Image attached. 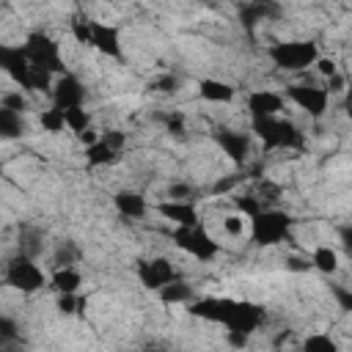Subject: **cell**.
I'll return each instance as SVG.
<instances>
[{
  "label": "cell",
  "mask_w": 352,
  "mask_h": 352,
  "mask_svg": "<svg viewBox=\"0 0 352 352\" xmlns=\"http://www.w3.org/2000/svg\"><path fill=\"white\" fill-rule=\"evenodd\" d=\"M121 160V154L118 151H113L102 138L96 140V143H91V146H85V162L91 165V168H104V165H116Z\"/></svg>",
  "instance_id": "cell-22"
},
{
  "label": "cell",
  "mask_w": 352,
  "mask_h": 352,
  "mask_svg": "<svg viewBox=\"0 0 352 352\" xmlns=\"http://www.w3.org/2000/svg\"><path fill=\"white\" fill-rule=\"evenodd\" d=\"M0 107H6V110H11V113L25 116V110L30 107V102H28V96H25L22 91H8V94H3V96H0Z\"/></svg>",
  "instance_id": "cell-28"
},
{
  "label": "cell",
  "mask_w": 352,
  "mask_h": 352,
  "mask_svg": "<svg viewBox=\"0 0 352 352\" xmlns=\"http://www.w3.org/2000/svg\"><path fill=\"white\" fill-rule=\"evenodd\" d=\"M63 118H66V126L72 129V132H85V129H91V113H88V107H69V110H63Z\"/></svg>",
  "instance_id": "cell-27"
},
{
  "label": "cell",
  "mask_w": 352,
  "mask_h": 352,
  "mask_svg": "<svg viewBox=\"0 0 352 352\" xmlns=\"http://www.w3.org/2000/svg\"><path fill=\"white\" fill-rule=\"evenodd\" d=\"M344 85H346L344 74H338V72H336L333 77H327V85H322V88H324V91L333 96V94H341V91H344Z\"/></svg>",
  "instance_id": "cell-42"
},
{
  "label": "cell",
  "mask_w": 352,
  "mask_h": 352,
  "mask_svg": "<svg viewBox=\"0 0 352 352\" xmlns=\"http://www.w3.org/2000/svg\"><path fill=\"white\" fill-rule=\"evenodd\" d=\"M294 226V217L283 209H261L256 217H250V239L258 248L280 245Z\"/></svg>",
  "instance_id": "cell-2"
},
{
  "label": "cell",
  "mask_w": 352,
  "mask_h": 352,
  "mask_svg": "<svg viewBox=\"0 0 352 352\" xmlns=\"http://www.w3.org/2000/svg\"><path fill=\"white\" fill-rule=\"evenodd\" d=\"M157 212L165 217V220H170L176 228H187V226H198L201 220H198V209H195V204L192 201H160L157 204Z\"/></svg>",
  "instance_id": "cell-15"
},
{
  "label": "cell",
  "mask_w": 352,
  "mask_h": 352,
  "mask_svg": "<svg viewBox=\"0 0 352 352\" xmlns=\"http://www.w3.org/2000/svg\"><path fill=\"white\" fill-rule=\"evenodd\" d=\"M234 305H236L234 297H198V300L187 302V314L206 319V322H214V324H226Z\"/></svg>",
  "instance_id": "cell-11"
},
{
  "label": "cell",
  "mask_w": 352,
  "mask_h": 352,
  "mask_svg": "<svg viewBox=\"0 0 352 352\" xmlns=\"http://www.w3.org/2000/svg\"><path fill=\"white\" fill-rule=\"evenodd\" d=\"M157 294H160V300H162L165 305H187L195 292H192V286H190L184 278H173V280H170L168 286H162Z\"/></svg>",
  "instance_id": "cell-21"
},
{
  "label": "cell",
  "mask_w": 352,
  "mask_h": 352,
  "mask_svg": "<svg viewBox=\"0 0 352 352\" xmlns=\"http://www.w3.org/2000/svg\"><path fill=\"white\" fill-rule=\"evenodd\" d=\"M52 102L55 107L60 110H69V107H85V85L80 82V77L74 74H60L55 82H52Z\"/></svg>",
  "instance_id": "cell-12"
},
{
  "label": "cell",
  "mask_w": 352,
  "mask_h": 352,
  "mask_svg": "<svg viewBox=\"0 0 352 352\" xmlns=\"http://www.w3.org/2000/svg\"><path fill=\"white\" fill-rule=\"evenodd\" d=\"M102 140H104L113 151H118V154H121V148H124V143H126V135H124L121 129H110V132H104V135H102Z\"/></svg>",
  "instance_id": "cell-38"
},
{
  "label": "cell",
  "mask_w": 352,
  "mask_h": 352,
  "mask_svg": "<svg viewBox=\"0 0 352 352\" xmlns=\"http://www.w3.org/2000/svg\"><path fill=\"white\" fill-rule=\"evenodd\" d=\"M30 91H52V74L30 66Z\"/></svg>",
  "instance_id": "cell-34"
},
{
  "label": "cell",
  "mask_w": 352,
  "mask_h": 352,
  "mask_svg": "<svg viewBox=\"0 0 352 352\" xmlns=\"http://www.w3.org/2000/svg\"><path fill=\"white\" fill-rule=\"evenodd\" d=\"M146 352H157V349H146Z\"/></svg>",
  "instance_id": "cell-46"
},
{
  "label": "cell",
  "mask_w": 352,
  "mask_h": 352,
  "mask_svg": "<svg viewBox=\"0 0 352 352\" xmlns=\"http://www.w3.org/2000/svg\"><path fill=\"white\" fill-rule=\"evenodd\" d=\"M77 258H80V253H77V248H74L72 242H63V245L55 250V267H72Z\"/></svg>",
  "instance_id": "cell-33"
},
{
  "label": "cell",
  "mask_w": 352,
  "mask_h": 352,
  "mask_svg": "<svg viewBox=\"0 0 352 352\" xmlns=\"http://www.w3.org/2000/svg\"><path fill=\"white\" fill-rule=\"evenodd\" d=\"M162 124H165V129H168L170 135H184L187 118H184V113H179V110H170V113H165V116H162Z\"/></svg>",
  "instance_id": "cell-32"
},
{
  "label": "cell",
  "mask_w": 352,
  "mask_h": 352,
  "mask_svg": "<svg viewBox=\"0 0 352 352\" xmlns=\"http://www.w3.org/2000/svg\"><path fill=\"white\" fill-rule=\"evenodd\" d=\"M190 195H192V187L184 182H173L168 187V201H190Z\"/></svg>",
  "instance_id": "cell-37"
},
{
  "label": "cell",
  "mask_w": 352,
  "mask_h": 352,
  "mask_svg": "<svg viewBox=\"0 0 352 352\" xmlns=\"http://www.w3.org/2000/svg\"><path fill=\"white\" fill-rule=\"evenodd\" d=\"M72 36L77 44H91V19H74L72 22Z\"/></svg>",
  "instance_id": "cell-35"
},
{
  "label": "cell",
  "mask_w": 352,
  "mask_h": 352,
  "mask_svg": "<svg viewBox=\"0 0 352 352\" xmlns=\"http://www.w3.org/2000/svg\"><path fill=\"white\" fill-rule=\"evenodd\" d=\"M176 88V77L173 74H162L157 80H151V91H162V94H170Z\"/></svg>",
  "instance_id": "cell-40"
},
{
  "label": "cell",
  "mask_w": 352,
  "mask_h": 352,
  "mask_svg": "<svg viewBox=\"0 0 352 352\" xmlns=\"http://www.w3.org/2000/svg\"><path fill=\"white\" fill-rule=\"evenodd\" d=\"M173 242L176 248H182L184 253H190L198 261H212L220 253V245L212 239V234L198 223V226H187V228H176L173 231Z\"/></svg>",
  "instance_id": "cell-6"
},
{
  "label": "cell",
  "mask_w": 352,
  "mask_h": 352,
  "mask_svg": "<svg viewBox=\"0 0 352 352\" xmlns=\"http://www.w3.org/2000/svg\"><path fill=\"white\" fill-rule=\"evenodd\" d=\"M47 278H44V270L25 253H16L14 258H8L6 264V286H11L14 292H22V294H33L38 289H44Z\"/></svg>",
  "instance_id": "cell-5"
},
{
  "label": "cell",
  "mask_w": 352,
  "mask_h": 352,
  "mask_svg": "<svg viewBox=\"0 0 352 352\" xmlns=\"http://www.w3.org/2000/svg\"><path fill=\"white\" fill-rule=\"evenodd\" d=\"M226 336H228V344H231V346H236V349H242V346L248 344V338H245V336H236V333H226Z\"/></svg>",
  "instance_id": "cell-44"
},
{
  "label": "cell",
  "mask_w": 352,
  "mask_h": 352,
  "mask_svg": "<svg viewBox=\"0 0 352 352\" xmlns=\"http://www.w3.org/2000/svg\"><path fill=\"white\" fill-rule=\"evenodd\" d=\"M311 267L324 272V275H333L338 270V250L330 245H316L311 253Z\"/></svg>",
  "instance_id": "cell-23"
},
{
  "label": "cell",
  "mask_w": 352,
  "mask_h": 352,
  "mask_svg": "<svg viewBox=\"0 0 352 352\" xmlns=\"http://www.w3.org/2000/svg\"><path fill=\"white\" fill-rule=\"evenodd\" d=\"M248 110H250V118H272L283 110V96L275 94V91H267V88L250 91Z\"/></svg>",
  "instance_id": "cell-16"
},
{
  "label": "cell",
  "mask_w": 352,
  "mask_h": 352,
  "mask_svg": "<svg viewBox=\"0 0 352 352\" xmlns=\"http://www.w3.org/2000/svg\"><path fill=\"white\" fill-rule=\"evenodd\" d=\"M38 124H41V129L44 132H50V135H58V132H63L66 129V118H63V110L60 107H47V110H41V116H38Z\"/></svg>",
  "instance_id": "cell-25"
},
{
  "label": "cell",
  "mask_w": 352,
  "mask_h": 352,
  "mask_svg": "<svg viewBox=\"0 0 352 352\" xmlns=\"http://www.w3.org/2000/svg\"><path fill=\"white\" fill-rule=\"evenodd\" d=\"M80 305H82V300H80L77 294H58V300H55V308H58L60 316H74V314H80Z\"/></svg>",
  "instance_id": "cell-30"
},
{
  "label": "cell",
  "mask_w": 352,
  "mask_h": 352,
  "mask_svg": "<svg viewBox=\"0 0 352 352\" xmlns=\"http://www.w3.org/2000/svg\"><path fill=\"white\" fill-rule=\"evenodd\" d=\"M22 50H25L28 63H30L33 69H44V72L58 74V77L66 74V66H63V58H60V44H58L50 33H44V30L28 33Z\"/></svg>",
  "instance_id": "cell-3"
},
{
  "label": "cell",
  "mask_w": 352,
  "mask_h": 352,
  "mask_svg": "<svg viewBox=\"0 0 352 352\" xmlns=\"http://www.w3.org/2000/svg\"><path fill=\"white\" fill-rule=\"evenodd\" d=\"M314 66H316V72H319V74H322L324 80H327V77H333V74L338 72V66H336V60H333V58H324V55H319Z\"/></svg>",
  "instance_id": "cell-39"
},
{
  "label": "cell",
  "mask_w": 352,
  "mask_h": 352,
  "mask_svg": "<svg viewBox=\"0 0 352 352\" xmlns=\"http://www.w3.org/2000/svg\"><path fill=\"white\" fill-rule=\"evenodd\" d=\"M88 47H94L96 52H102L104 58H113V60H121V55H124L118 28L99 22V19H91V44Z\"/></svg>",
  "instance_id": "cell-13"
},
{
  "label": "cell",
  "mask_w": 352,
  "mask_h": 352,
  "mask_svg": "<svg viewBox=\"0 0 352 352\" xmlns=\"http://www.w3.org/2000/svg\"><path fill=\"white\" fill-rule=\"evenodd\" d=\"M135 272H138L140 286H143V289H148V292H160V289H162V286H168L173 278H179V275H176V270H173V264H170V258H165V256L140 258Z\"/></svg>",
  "instance_id": "cell-8"
},
{
  "label": "cell",
  "mask_w": 352,
  "mask_h": 352,
  "mask_svg": "<svg viewBox=\"0 0 352 352\" xmlns=\"http://www.w3.org/2000/svg\"><path fill=\"white\" fill-rule=\"evenodd\" d=\"M278 14H280V8L272 6V3H248V6L239 8V19L248 30H253L258 22H264L270 16H278Z\"/></svg>",
  "instance_id": "cell-20"
},
{
  "label": "cell",
  "mask_w": 352,
  "mask_h": 352,
  "mask_svg": "<svg viewBox=\"0 0 352 352\" xmlns=\"http://www.w3.org/2000/svg\"><path fill=\"white\" fill-rule=\"evenodd\" d=\"M250 126H253V135L270 151L272 148H302V143H305L302 132L292 121H286L280 116H272V118H250Z\"/></svg>",
  "instance_id": "cell-1"
},
{
  "label": "cell",
  "mask_w": 352,
  "mask_h": 352,
  "mask_svg": "<svg viewBox=\"0 0 352 352\" xmlns=\"http://www.w3.org/2000/svg\"><path fill=\"white\" fill-rule=\"evenodd\" d=\"M198 96L204 102H214V104H228L236 96V88L226 80H214V77H204L198 82Z\"/></svg>",
  "instance_id": "cell-18"
},
{
  "label": "cell",
  "mask_w": 352,
  "mask_h": 352,
  "mask_svg": "<svg viewBox=\"0 0 352 352\" xmlns=\"http://www.w3.org/2000/svg\"><path fill=\"white\" fill-rule=\"evenodd\" d=\"M0 72H6L22 91H30V63L22 44H0Z\"/></svg>",
  "instance_id": "cell-10"
},
{
  "label": "cell",
  "mask_w": 352,
  "mask_h": 352,
  "mask_svg": "<svg viewBox=\"0 0 352 352\" xmlns=\"http://www.w3.org/2000/svg\"><path fill=\"white\" fill-rule=\"evenodd\" d=\"M286 96L300 110H305L311 118H322L327 113V107H330V94L322 85H289Z\"/></svg>",
  "instance_id": "cell-9"
},
{
  "label": "cell",
  "mask_w": 352,
  "mask_h": 352,
  "mask_svg": "<svg viewBox=\"0 0 352 352\" xmlns=\"http://www.w3.org/2000/svg\"><path fill=\"white\" fill-rule=\"evenodd\" d=\"M22 135H25V118L19 113L0 107V140H16Z\"/></svg>",
  "instance_id": "cell-24"
},
{
  "label": "cell",
  "mask_w": 352,
  "mask_h": 352,
  "mask_svg": "<svg viewBox=\"0 0 352 352\" xmlns=\"http://www.w3.org/2000/svg\"><path fill=\"white\" fill-rule=\"evenodd\" d=\"M333 297L338 300V308H341V311H352V292H349V289L333 286Z\"/></svg>",
  "instance_id": "cell-41"
},
{
  "label": "cell",
  "mask_w": 352,
  "mask_h": 352,
  "mask_svg": "<svg viewBox=\"0 0 352 352\" xmlns=\"http://www.w3.org/2000/svg\"><path fill=\"white\" fill-rule=\"evenodd\" d=\"M50 286L58 294H77L82 286V275L74 267H55L50 275Z\"/></svg>",
  "instance_id": "cell-19"
},
{
  "label": "cell",
  "mask_w": 352,
  "mask_h": 352,
  "mask_svg": "<svg viewBox=\"0 0 352 352\" xmlns=\"http://www.w3.org/2000/svg\"><path fill=\"white\" fill-rule=\"evenodd\" d=\"M19 341V324L14 316H0V344H16Z\"/></svg>",
  "instance_id": "cell-31"
},
{
  "label": "cell",
  "mask_w": 352,
  "mask_h": 352,
  "mask_svg": "<svg viewBox=\"0 0 352 352\" xmlns=\"http://www.w3.org/2000/svg\"><path fill=\"white\" fill-rule=\"evenodd\" d=\"M77 138L82 140V146H91V143H96V140H99V135H96L94 129H85V132H80Z\"/></svg>",
  "instance_id": "cell-43"
},
{
  "label": "cell",
  "mask_w": 352,
  "mask_h": 352,
  "mask_svg": "<svg viewBox=\"0 0 352 352\" xmlns=\"http://www.w3.org/2000/svg\"><path fill=\"white\" fill-rule=\"evenodd\" d=\"M113 206H116V212H118L121 217H129V220L146 217V212H148L146 198H143L140 192H135V190H118V192L113 195Z\"/></svg>",
  "instance_id": "cell-17"
},
{
  "label": "cell",
  "mask_w": 352,
  "mask_h": 352,
  "mask_svg": "<svg viewBox=\"0 0 352 352\" xmlns=\"http://www.w3.org/2000/svg\"><path fill=\"white\" fill-rule=\"evenodd\" d=\"M223 231H226L228 236H242V231H245V217H242V214H228V217H223Z\"/></svg>",
  "instance_id": "cell-36"
},
{
  "label": "cell",
  "mask_w": 352,
  "mask_h": 352,
  "mask_svg": "<svg viewBox=\"0 0 352 352\" xmlns=\"http://www.w3.org/2000/svg\"><path fill=\"white\" fill-rule=\"evenodd\" d=\"M234 206H236V214H242L245 220L256 217L264 209L261 206V198H256V195H239V198H234Z\"/></svg>",
  "instance_id": "cell-29"
},
{
  "label": "cell",
  "mask_w": 352,
  "mask_h": 352,
  "mask_svg": "<svg viewBox=\"0 0 352 352\" xmlns=\"http://www.w3.org/2000/svg\"><path fill=\"white\" fill-rule=\"evenodd\" d=\"M264 316H267V314H264V308H261L258 302L236 300V305H234V311H231V316H228V322H226L223 327H226V333H236V336L250 338V336L261 327Z\"/></svg>",
  "instance_id": "cell-7"
},
{
  "label": "cell",
  "mask_w": 352,
  "mask_h": 352,
  "mask_svg": "<svg viewBox=\"0 0 352 352\" xmlns=\"http://www.w3.org/2000/svg\"><path fill=\"white\" fill-rule=\"evenodd\" d=\"M270 60L283 69V72H302L308 66L316 63L319 58V44L316 41H308V38H300V41H278L267 50Z\"/></svg>",
  "instance_id": "cell-4"
},
{
  "label": "cell",
  "mask_w": 352,
  "mask_h": 352,
  "mask_svg": "<svg viewBox=\"0 0 352 352\" xmlns=\"http://www.w3.org/2000/svg\"><path fill=\"white\" fill-rule=\"evenodd\" d=\"M214 143L220 146V151L234 162V165H242L250 154V138L245 132H236V129H220L214 132Z\"/></svg>",
  "instance_id": "cell-14"
},
{
  "label": "cell",
  "mask_w": 352,
  "mask_h": 352,
  "mask_svg": "<svg viewBox=\"0 0 352 352\" xmlns=\"http://www.w3.org/2000/svg\"><path fill=\"white\" fill-rule=\"evenodd\" d=\"M302 352H338V344L327 333H311L302 338Z\"/></svg>",
  "instance_id": "cell-26"
},
{
  "label": "cell",
  "mask_w": 352,
  "mask_h": 352,
  "mask_svg": "<svg viewBox=\"0 0 352 352\" xmlns=\"http://www.w3.org/2000/svg\"><path fill=\"white\" fill-rule=\"evenodd\" d=\"M289 267H292V270H308L311 264H308V261H297V258H292V261H289Z\"/></svg>",
  "instance_id": "cell-45"
}]
</instances>
